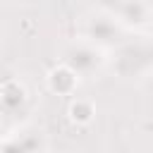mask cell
Instances as JSON below:
<instances>
[{"label": "cell", "mask_w": 153, "mask_h": 153, "mask_svg": "<svg viewBox=\"0 0 153 153\" xmlns=\"http://www.w3.org/2000/svg\"><path fill=\"white\" fill-rule=\"evenodd\" d=\"M91 115H93V105L86 103V100H74V103L69 105V117H72L74 122H88Z\"/></svg>", "instance_id": "cell-2"}, {"label": "cell", "mask_w": 153, "mask_h": 153, "mask_svg": "<svg viewBox=\"0 0 153 153\" xmlns=\"http://www.w3.org/2000/svg\"><path fill=\"white\" fill-rule=\"evenodd\" d=\"M48 84H50V88H53L55 93H72L76 79H74V74H72L67 67H55V69H50V74H48Z\"/></svg>", "instance_id": "cell-1"}]
</instances>
